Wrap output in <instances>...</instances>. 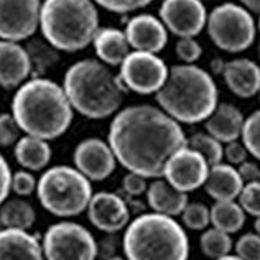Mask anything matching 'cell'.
<instances>
[{
	"mask_svg": "<svg viewBox=\"0 0 260 260\" xmlns=\"http://www.w3.org/2000/svg\"><path fill=\"white\" fill-rule=\"evenodd\" d=\"M107 142L117 163L147 180L161 178L168 160L188 145L181 124L150 104L128 106L115 114Z\"/></svg>",
	"mask_w": 260,
	"mask_h": 260,
	"instance_id": "cell-1",
	"label": "cell"
},
{
	"mask_svg": "<svg viewBox=\"0 0 260 260\" xmlns=\"http://www.w3.org/2000/svg\"><path fill=\"white\" fill-rule=\"evenodd\" d=\"M12 114L22 132L50 142L68 132L74 111L63 86L48 78H30L13 94Z\"/></svg>",
	"mask_w": 260,
	"mask_h": 260,
	"instance_id": "cell-2",
	"label": "cell"
},
{
	"mask_svg": "<svg viewBox=\"0 0 260 260\" xmlns=\"http://www.w3.org/2000/svg\"><path fill=\"white\" fill-rule=\"evenodd\" d=\"M158 107L178 124L193 125L204 122L219 104L213 76L196 64H175L155 94Z\"/></svg>",
	"mask_w": 260,
	"mask_h": 260,
	"instance_id": "cell-3",
	"label": "cell"
},
{
	"mask_svg": "<svg viewBox=\"0 0 260 260\" xmlns=\"http://www.w3.org/2000/svg\"><path fill=\"white\" fill-rule=\"evenodd\" d=\"M63 89L73 111L83 117L102 120L119 112L125 89L99 59H81L64 73Z\"/></svg>",
	"mask_w": 260,
	"mask_h": 260,
	"instance_id": "cell-4",
	"label": "cell"
},
{
	"mask_svg": "<svg viewBox=\"0 0 260 260\" xmlns=\"http://www.w3.org/2000/svg\"><path fill=\"white\" fill-rule=\"evenodd\" d=\"M122 249L127 260H188L186 231L175 217L143 213L125 228Z\"/></svg>",
	"mask_w": 260,
	"mask_h": 260,
	"instance_id": "cell-5",
	"label": "cell"
},
{
	"mask_svg": "<svg viewBox=\"0 0 260 260\" xmlns=\"http://www.w3.org/2000/svg\"><path fill=\"white\" fill-rule=\"evenodd\" d=\"M99 12L92 0H43L40 10L42 37L58 51L76 53L92 43Z\"/></svg>",
	"mask_w": 260,
	"mask_h": 260,
	"instance_id": "cell-6",
	"label": "cell"
},
{
	"mask_svg": "<svg viewBox=\"0 0 260 260\" xmlns=\"http://www.w3.org/2000/svg\"><path fill=\"white\" fill-rule=\"evenodd\" d=\"M92 194L91 181L78 168L68 165L46 168L37 186V196L43 209L64 219L83 214Z\"/></svg>",
	"mask_w": 260,
	"mask_h": 260,
	"instance_id": "cell-7",
	"label": "cell"
},
{
	"mask_svg": "<svg viewBox=\"0 0 260 260\" xmlns=\"http://www.w3.org/2000/svg\"><path fill=\"white\" fill-rule=\"evenodd\" d=\"M208 35L222 51L242 53L252 46L257 25L252 13L244 5L224 2L209 12L206 22Z\"/></svg>",
	"mask_w": 260,
	"mask_h": 260,
	"instance_id": "cell-8",
	"label": "cell"
},
{
	"mask_svg": "<svg viewBox=\"0 0 260 260\" xmlns=\"http://www.w3.org/2000/svg\"><path fill=\"white\" fill-rule=\"evenodd\" d=\"M45 260H95L98 241L83 224L61 221L43 234Z\"/></svg>",
	"mask_w": 260,
	"mask_h": 260,
	"instance_id": "cell-9",
	"label": "cell"
},
{
	"mask_svg": "<svg viewBox=\"0 0 260 260\" xmlns=\"http://www.w3.org/2000/svg\"><path fill=\"white\" fill-rule=\"evenodd\" d=\"M119 81L122 87L140 95L156 94L165 84L170 68L158 54L130 51L120 66Z\"/></svg>",
	"mask_w": 260,
	"mask_h": 260,
	"instance_id": "cell-10",
	"label": "cell"
},
{
	"mask_svg": "<svg viewBox=\"0 0 260 260\" xmlns=\"http://www.w3.org/2000/svg\"><path fill=\"white\" fill-rule=\"evenodd\" d=\"M42 0H0V40L22 43L40 28Z\"/></svg>",
	"mask_w": 260,
	"mask_h": 260,
	"instance_id": "cell-11",
	"label": "cell"
},
{
	"mask_svg": "<svg viewBox=\"0 0 260 260\" xmlns=\"http://www.w3.org/2000/svg\"><path fill=\"white\" fill-rule=\"evenodd\" d=\"M158 18L165 28L178 38H194L208 22L203 0H163Z\"/></svg>",
	"mask_w": 260,
	"mask_h": 260,
	"instance_id": "cell-12",
	"label": "cell"
},
{
	"mask_svg": "<svg viewBox=\"0 0 260 260\" xmlns=\"http://www.w3.org/2000/svg\"><path fill=\"white\" fill-rule=\"evenodd\" d=\"M209 173V165L203 156L188 145L180 148L168 160L163 176L165 180L183 193H191L204 186Z\"/></svg>",
	"mask_w": 260,
	"mask_h": 260,
	"instance_id": "cell-13",
	"label": "cell"
},
{
	"mask_svg": "<svg viewBox=\"0 0 260 260\" xmlns=\"http://www.w3.org/2000/svg\"><path fill=\"white\" fill-rule=\"evenodd\" d=\"M74 168H78L89 181H104L114 173L117 158L109 142L99 137L81 140L73 152Z\"/></svg>",
	"mask_w": 260,
	"mask_h": 260,
	"instance_id": "cell-14",
	"label": "cell"
},
{
	"mask_svg": "<svg viewBox=\"0 0 260 260\" xmlns=\"http://www.w3.org/2000/svg\"><path fill=\"white\" fill-rule=\"evenodd\" d=\"M87 219L95 229L106 234H115L130 222V209L117 193L99 191L94 193L87 206Z\"/></svg>",
	"mask_w": 260,
	"mask_h": 260,
	"instance_id": "cell-15",
	"label": "cell"
},
{
	"mask_svg": "<svg viewBox=\"0 0 260 260\" xmlns=\"http://www.w3.org/2000/svg\"><path fill=\"white\" fill-rule=\"evenodd\" d=\"M125 37L130 50L158 54L168 43V30L158 17L152 13L134 15L125 25Z\"/></svg>",
	"mask_w": 260,
	"mask_h": 260,
	"instance_id": "cell-16",
	"label": "cell"
},
{
	"mask_svg": "<svg viewBox=\"0 0 260 260\" xmlns=\"http://www.w3.org/2000/svg\"><path fill=\"white\" fill-rule=\"evenodd\" d=\"M31 78V63L25 46L0 40V87L18 89Z\"/></svg>",
	"mask_w": 260,
	"mask_h": 260,
	"instance_id": "cell-17",
	"label": "cell"
},
{
	"mask_svg": "<svg viewBox=\"0 0 260 260\" xmlns=\"http://www.w3.org/2000/svg\"><path fill=\"white\" fill-rule=\"evenodd\" d=\"M222 78L229 91L241 99L254 98L260 91V66L247 58H236L224 64Z\"/></svg>",
	"mask_w": 260,
	"mask_h": 260,
	"instance_id": "cell-18",
	"label": "cell"
},
{
	"mask_svg": "<svg viewBox=\"0 0 260 260\" xmlns=\"http://www.w3.org/2000/svg\"><path fill=\"white\" fill-rule=\"evenodd\" d=\"M0 260H45L40 234L4 228L0 231Z\"/></svg>",
	"mask_w": 260,
	"mask_h": 260,
	"instance_id": "cell-19",
	"label": "cell"
},
{
	"mask_svg": "<svg viewBox=\"0 0 260 260\" xmlns=\"http://www.w3.org/2000/svg\"><path fill=\"white\" fill-rule=\"evenodd\" d=\"M245 117L236 106L219 102L209 117L204 120V130L221 143L239 140Z\"/></svg>",
	"mask_w": 260,
	"mask_h": 260,
	"instance_id": "cell-20",
	"label": "cell"
},
{
	"mask_svg": "<svg viewBox=\"0 0 260 260\" xmlns=\"http://www.w3.org/2000/svg\"><path fill=\"white\" fill-rule=\"evenodd\" d=\"M242 188L244 181L236 167L222 161L209 167L204 189L214 201H234L241 194Z\"/></svg>",
	"mask_w": 260,
	"mask_h": 260,
	"instance_id": "cell-21",
	"label": "cell"
},
{
	"mask_svg": "<svg viewBox=\"0 0 260 260\" xmlns=\"http://www.w3.org/2000/svg\"><path fill=\"white\" fill-rule=\"evenodd\" d=\"M145 194H147L148 206L153 213L172 216V217L180 216L184 211V208H186V204L189 203L188 194L172 186L165 178H156V180H153V183L148 184Z\"/></svg>",
	"mask_w": 260,
	"mask_h": 260,
	"instance_id": "cell-22",
	"label": "cell"
},
{
	"mask_svg": "<svg viewBox=\"0 0 260 260\" xmlns=\"http://www.w3.org/2000/svg\"><path fill=\"white\" fill-rule=\"evenodd\" d=\"M94 51L101 63L107 66H120L130 53V45L124 30L115 26H102L92 40Z\"/></svg>",
	"mask_w": 260,
	"mask_h": 260,
	"instance_id": "cell-23",
	"label": "cell"
},
{
	"mask_svg": "<svg viewBox=\"0 0 260 260\" xmlns=\"http://www.w3.org/2000/svg\"><path fill=\"white\" fill-rule=\"evenodd\" d=\"M15 160L23 170L28 172H42L46 170L51 161L53 150L48 140L33 135H23L13 147Z\"/></svg>",
	"mask_w": 260,
	"mask_h": 260,
	"instance_id": "cell-24",
	"label": "cell"
},
{
	"mask_svg": "<svg viewBox=\"0 0 260 260\" xmlns=\"http://www.w3.org/2000/svg\"><path fill=\"white\" fill-rule=\"evenodd\" d=\"M0 221L7 229L28 231L37 221V213L25 198L9 196L0 204Z\"/></svg>",
	"mask_w": 260,
	"mask_h": 260,
	"instance_id": "cell-25",
	"label": "cell"
},
{
	"mask_svg": "<svg viewBox=\"0 0 260 260\" xmlns=\"http://www.w3.org/2000/svg\"><path fill=\"white\" fill-rule=\"evenodd\" d=\"M23 46L31 63V78H45L46 71L59 61V51L43 37H31L26 40Z\"/></svg>",
	"mask_w": 260,
	"mask_h": 260,
	"instance_id": "cell-26",
	"label": "cell"
},
{
	"mask_svg": "<svg viewBox=\"0 0 260 260\" xmlns=\"http://www.w3.org/2000/svg\"><path fill=\"white\" fill-rule=\"evenodd\" d=\"M211 224L213 228L228 232V234H236L245 222V213L241 208V204L234 201H216L209 208Z\"/></svg>",
	"mask_w": 260,
	"mask_h": 260,
	"instance_id": "cell-27",
	"label": "cell"
},
{
	"mask_svg": "<svg viewBox=\"0 0 260 260\" xmlns=\"http://www.w3.org/2000/svg\"><path fill=\"white\" fill-rule=\"evenodd\" d=\"M200 247L208 258L216 260L219 257L231 254L232 247H234V242H232L231 234L213 228L203 232V236L200 237Z\"/></svg>",
	"mask_w": 260,
	"mask_h": 260,
	"instance_id": "cell-28",
	"label": "cell"
},
{
	"mask_svg": "<svg viewBox=\"0 0 260 260\" xmlns=\"http://www.w3.org/2000/svg\"><path fill=\"white\" fill-rule=\"evenodd\" d=\"M188 147L198 152L204 160L208 161L209 167H214L221 163L224 158V147L222 143L216 140L213 135L208 132H198L193 134L188 139Z\"/></svg>",
	"mask_w": 260,
	"mask_h": 260,
	"instance_id": "cell-29",
	"label": "cell"
},
{
	"mask_svg": "<svg viewBox=\"0 0 260 260\" xmlns=\"http://www.w3.org/2000/svg\"><path fill=\"white\" fill-rule=\"evenodd\" d=\"M241 139L249 155L260 160V111L252 112L249 117H245Z\"/></svg>",
	"mask_w": 260,
	"mask_h": 260,
	"instance_id": "cell-30",
	"label": "cell"
},
{
	"mask_svg": "<svg viewBox=\"0 0 260 260\" xmlns=\"http://www.w3.org/2000/svg\"><path fill=\"white\" fill-rule=\"evenodd\" d=\"M181 217L183 225L191 231H204L211 224L209 208L203 203H188Z\"/></svg>",
	"mask_w": 260,
	"mask_h": 260,
	"instance_id": "cell-31",
	"label": "cell"
},
{
	"mask_svg": "<svg viewBox=\"0 0 260 260\" xmlns=\"http://www.w3.org/2000/svg\"><path fill=\"white\" fill-rule=\"evenodd\" d=\"M237 200L245 214L258 217L260 216V181L245 183Z\"/></svg>",
	"mask_w": 260,
	"mask_h": 260,
	"instance_id": "cell-32",
	"label": "cell"
},
{
	"mask_svg": "<svg viewBox=\"0 0 260 260\" xmlns=\"http://www.w3.org/2000/svg\"><path fill=\"white\" fill-rule=\"evenodd\" d=\"M22 128L15 120L12 112L0 114V147H15V143L20 140Z\"/></svg>",
	"mask_w": 260,
	"mask_h": 260,
	"instance_id": "cell-33",
	"label": "cell"
},
{
	"mask_svg": "<svg viewBox=\"0 0 260 260\" xmlns=\"http://www.w3.org/2000/svg\"><path fill=\"white\" fill-rule=\"evenodd\" d=\"M37 186H38V180L35 178V175H33V172L18 170V172L12 173L10 191L15 196H20V198L31 196L33 193H37Z\"/></svg>",
	"mask_w": 260,
	"mask_h": 260,
	"instance_id": "cell-34",
	"label": "cell"
},
{
	"mask_svg": "<svg viewBox=\"0 0 260 260\" xmlns=\"http://www.w3.org/2000/svg\"><path fill=\"white\" fill-rule=\"evenodd\" d=\"M236 255L242 260H260V236L255 232H247L237 239Z\"/></svg>",
	"mask_w": 260,
	"mask_h": 260,
	"instance_id": "cell-35",
	"label": "cell"
},
{
	"mask_svg": "<svg viewBox=\"0 0 260 260\" xmlns=\"http://www.w3.org/2000/svg\"><path fill=\"white\" fill-rule=\"evenodd\" d=\"M92 2L112 13H130L145 9L153 0H92Z\"/></svg>",
	"mask_w": 260,
	"mask_h": 260,
	"instance_id": "cell-36",
	"label": "cell"
},
{
	"mask_svg": "<svg viewBox=\"0 0 260 260\" xmlns=\"http://www.w3.org/2000/svg\"><path fill=\"white\" fill-rule=\"evenodd\" d=\"M175 51L184 64H193L201 58L203 48L194 38H180L175 45Z\"/></svg>",
	"mask_w": 260,
	"mask_h": 260,
	"instance_id": "cell-37",
	"label": "cell"
},
{
	"mask_svg": "<svg viewBox=\"0 0 260 260\" xmlns=\"http://www.w3.org/2000/svg\"><path fill=\"white\" fill-rule=\"evenodd\" d=\"M224 158L228 160L229 165H241V163L247 161L249 158V152L247 148H245V145L242 142L239 140H234V142H229L225 143L224 147Z\"/></svg>",
	"mask_w": 260,
	"mask_h": 260,
	"instance_id": "cell-38",
	"label": "cell"
},
{
	"mask_svg": "<svg viewBox=\"0 0 260 260\" xmlns=\"http://www.w3.org/2000/svg\"><path fill=\"white\" fill-rule=\"evenodd\" d=\"M122 186H124V191L128 196H142L143 193H147V189H148L147 178H143L142 175L132 173V172H128L124 176Z\"/></svg>",
	"mask_w": 260,
	"mask_h": 260,
	"instance_id": "cell-39",
	"label": "cell"
},
{
	"mask_svg": "<svg viewBox=\"0 0 260 260\" xmlns=\"http://www.w3.org/2000/svg\"><path fill=\"white\" fill-rule=\"evenodd\" d=\"M12 186V170L9 167V161L0 153V204H2L10 194Z\"/></svg>",
	"mask_w": 260,
	"mask_h": 260,
	"instance_id": "cell-40",
	"label": "cell"
},
{
	"mask_svg": "<svg viewBox=\"0 0 260 260\" xmlns=\"http://www.w3.org/2000/svg\"><path fill=\"white\" fill-rule=\"evenodd\" d=\"M239 175H241L244 184L245 183H254V181H260V167L254 161H244L239 165Z\"/></svg>",
	"mask_w": 260,
	"mask_h": 260,
	"instance_id": "cell-41",
	"label": "cell"
},
{
	"mask_svg": "<svg viewBox=\"0 0 260 260\" xmlns=\"http://www.w3.org/2000/svg\"><path fill=\"white\" fill-rule=\"evenodd\" d=\"M115 241L112 239V234L106 236L101 242H98V257L102 258H111L115 255Z\"/></svg>",
	"mask_w": 260,
	"mask_h": 260,
	"instance_id": "cell-42",
	"label": "cell"
},
{
	"mask_svg": "<svg viewBox=\"0 0 260 260\" xmlns=\"http://www.w3.org/2000/svg\"><path fill=\"white\" fill-rule=\"evenodd\" d=\"M241 2L249 12L260 13V0H241Z\"/></svg>",
	"mask_w": 260,
	"mask_h": 260,
	"instance_id": "cell-43",
	"label": "cell"
},
{
	"mask_svg": "<svg viewBox=\"0 0 260 260\" xmlns=\"http://www.w3.org/2000/svg\"><path fill=\"white\" fill-rule=\"evenodd\" d=\"M216 260H242L239 255H232V254H228V255H224V257H219Z\"/></svg>",
	"mask_w": 260,
	"mask_h": 260,
	"instance_id": "cell-44",
	"label": "cell"
},
{
	"mask_svg": "<svg viewBox=\"0 0 260 260\" xmlns=\"http://www.w3.org/2000/svg\"><path fill=\"white\" fill-rule=\"evenodd\" d=\"M254 228H255V234H258V236H260V216H258V217H255Z\"/></svg>",
	"mask_w": 260,
	"mask_h": 260,
	"instance_id": "cell-45",
	"label": "cell"
},
{
	"mask_svg": "<svg viewBox=\"0 0 260 260\" xmlns=\"http://www.w3.org/2000/svg\"><path fill=\"white\" fill-rule=\"evenodd\" d=\"M107 260H127V258H125V257H120V255H114V257L107 258Z\"/></svg>",
	"mask_w": 260,
	"mask_h": 260,
	"instance_id": "cell-46",
	"label": "cell"
},
{
	"mask_svg": "<svg viewBox=\"0 0 260 260\" xmlns=\"http://www.w3.org/2000/svg\"><path fill=\"white\" fill-rule=\"evenodd\" d=\"M257 30L260 31V17H258V22H257Z\"/></svg>",
	"mask_w": 260,
	"mask_h": 260,
	"instance_id": "cell-47",
	"label": "cell"
},
{
	"mask_svg": "<svg viewBox=\"0 0 260 260\" xmlns=\"http://www.w3.org/2000/svg\"><path fill=\"white\" fill-rule=\"evenodd\" d=\"M4 229V224H2V221H0V231H2Z\"/></svg>",
	"mask_w": 260,
	"mask_h": 260,
	"instance_id": "cell-48",
	"label": "cell"
},
{
	"mask_svg": "<svg viewBox=\"0 0 260 260\" xmlns=\"http://www.w3.org/2000/svg\"><path fill=\"white\" fill-rule=\"evenodd\" d=\"M258 58H260V43H258Z\"/></svg>",
	"mask_w": 260,
	"mask_h": 260,
	"instance_id": "cell-49",
	"label": "cell"
},
{
	"mask_svg": "<svg viewBox=\"0 0 260 260\" xmlns=\"http://www.w3.org/2000/svg\"><path fill=\"white\" fill-rule=\"evenodd\" d=\"M258 99H260V91H258Z\"/></svg>",
	"mask_w": 260,
	"mask_h": 260,
	"instance_id": "cell-50",
	"label": "cell"
}]
</instances>
